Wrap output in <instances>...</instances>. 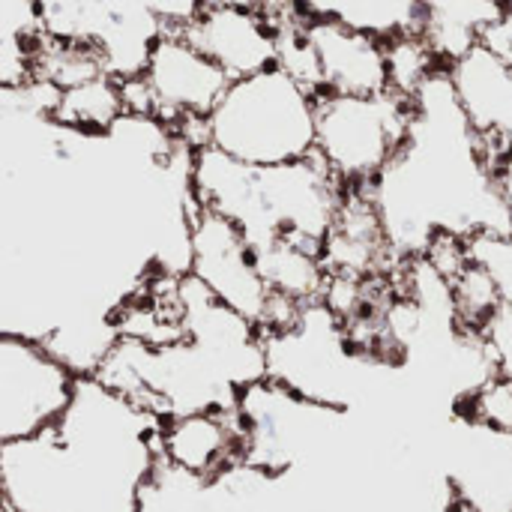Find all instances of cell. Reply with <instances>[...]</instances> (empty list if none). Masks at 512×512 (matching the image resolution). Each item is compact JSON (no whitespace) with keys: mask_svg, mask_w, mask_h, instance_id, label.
Returning <instances> with one entry per match:
<instances>
[{"mask_svg":"<svg viewBox=\"0 0 512 512\" xmlns=\"http://www.w3.org/2000/svg\"><path fill=\"white\" fill-rule=\"evenodd\" d=\"M123 114H126V99L120 81L111 75H96L90 81L60 90L54 123L81 135H108Z\"/></svg>","mask_w":512,"mask_h":512,"instance_id":"obj_17","label":"cell"},{"mask_svg":"<svg viewBox=\"0 0 512 512\" xmlns=\"http://www.w3.org/2000/svg\"><path fill=\"white\" fill-rule=\"evenodd\" d=\"M387 63H390V90L408 99L438 66H444L420 33H402L387 39Z\"/></svg>","mask_w":512,"mask_h":512,"instance_id":"obj_19","label":"cell"},{"mask_svg":"<svg viewBox=\"0 0 512 512\" xmlns=\"http://www.w3.org/2000/svg\"><path fill=\"white\" fill-rule=\"evenodd\" d=\"M309 18H336L381 39L420 33L423 0H294Z\"/></svg>","mask_w":512,"mask_h":512,"instance_id":"obj_16","label":"cell"},{"mask_svg":"<svg viewBox=\"0 0 512 512\" xmlns=\"http://www.w3.org/2000/svg\"><path fill=\"white\" fill-rule=\"evenodd\" d=\"M453 285V306H456V318L465 330L480 333L486 327V321L504 306L501 294L495 288V282L489 279V273L474 264L468 258V264L450 279Z\"/></svg>","mask_w":512,"mask_h":512,"instance_id":"obj_18","label":"cell"},{"mask_svg":"<svg viewBox=\"0 0 512 512\" xmlns=\"http://www.w3.org/2000/svg\"><path fill=\"white\" fill-rule=\"evenodd\" d=\"M480 336H483V342L489 348V357L495 363V372L512 381V306H501L486 321V327L480 330Z\"/></svg>","mask_w":512,"mask_h":512,"instance_id":"obj_22","label":"cell"},{"mask_svg":"<svg viewBox=\"0 0 512 512\" xmlns=\"http://www.w3.org/2000/svg\"><path fill=\"white\" fill-rule=\"evenodd\" d=\"M444 483L468 512H512V432L453 414L444 438Z\"/></svg>","mask_w":512,"mask_h":512,"instance_id":"obj_8","label":"cell"},{"mask_svg":"<svg viewBox=\"0 0 512 512\" xmlns=\"http://www.w3.org/2000/svg\"><path fill=\"white\" fill-rule=\"evenodd\" d=\"M468 258L495 282L501 303L512 306V231H480L465 240Z\"/></svg>","mask_w":512,"mask_h":512,"instance_id":"obj_21","label":"cell"},{"mask_svg":"<svg viewBox=\"0 0 512 512\" xmlns=\"http://www.w3.org/2000/svg\"><path fill=\"white\" fill-rule=\"evenodd\" d=\"M78 375L39 339L3 333L0 339V444L36 438L69 411Z\"/></svg>","mask_w":512,"mask_h":512,"instance_id":"obj_6","label":"cell"},{"mask_svg":"<svg viewBox=\"0 0 512 512\" xmlns=\"http://www.w3.org/2000/svg\"><path fill=\"white\" fill-rule=\"evenodd\" d=\"M447 69L471 126L501 162L512 153V66L489 45H477Z\"/></svg>","mask_w":512,"mask_h":512,"instance_id":"obj_12","label":"cell"},{"mask_svg":"<svg viewBox=\"0 0 512 512\" xmlns=\"http://www.w3.org/2000/svg\"><path fill=\"white\" fill-rule=\"evenodd\" d=\"M141 75L150 87L156 117L174 126V132L189 120H204L231 84V78L180 30H165L156 39Z\"/></svg>","mask_w":512,"mask_h":512,"instance_id":"obj_9","label":"cell"},{"mask_svg":"<svg viewBox=\"0 0 512 512\" xmlns=\"http://www.w3.org/2000/svg\"><path fill=\"white\" fill-rule=\"evenodd\" d=\"M189 192L198 207L231 219L252 249L273 240H297L324 252L348 186L318 153L288 165L255 168L201 144L192 150Z\"/></svg>","mask_w":512,"mask_h":512,"instance_id":"obj_2","label":"cell"},{"mask_svg":"<svg viewBox=\"0 0 512 512\" xmlns=\"http://www.w3.org/2000/svg\"><path fill=\"white\" fill-rule=\"evenodd\" d=\"M306 36L318 57L321 93L375 96L390 90L387 39L336 18H309Z\"/></svg>","mask_w":512,"mask_h":512,"instance_id":"obj_11","label":"cell"},{"mask_svg":"<svg viewBox=\"0 0 512 512\" xmlns=\"http://www.w3.org/2000/svg\"><path fill=\"white\" fill-rule=\"evenodd\" d=\"M318 141V93L282 66L237 78L204 117V144L270 168L309 159Z\"/></svg>","mask_w":512,"mask_h":512,"instance_id":"obj_3","label":"cell"},{"mask_svg":"<svg viewBox=\"0 0 512 512\" xmlns=\"http://www.w3.org/2000/svg\"><path fill=\"white\" fill-rule=\"evenodd\" d=\"M483 45H489L512 66V0H501V18L486 30Z\"/></svg>","mask_w":512,"mask_h":512,"instance_id":"obj_24","label":"cell"},{"mask_svg":"<svg viewBox=\"0 0 512 512\" xmlns=\"http://www.w3.org/2000/svg\"><path fill=\"white\" fill-rule=\"evenodd\" d=\"M141 3L165 24V30H183L207 9V0H141Z\"/></svg>","mask_w":512,"mask_h":512,"instance_id":"obj_23","label":"cell"},{"mask_svg":"<svg viewBox=\"0 0 512 512\" xmlns=\"http://www.w3.org/2000/svg\"><path fill=\"white\" fill-rule=\"evenodd\" d=\"M501 18V0H423L420 36L435 57L450 66L477 45Z\"/></svg>","mask_w":512,"mask_h":512,"instance_id":"obj_14","label":"cell"},{"mask_svg":"<svg viewBox=\"0 0 512 512\" xmlns=\"http://www.w3.org/2000/svg\"><path fill=\"white\" fill-rule=\"evenodd\" d=\"M189 249V273L222 303L264 327L276 294L264 282L243 231L231 219L195 204L189 222Z\"/></svg>","mask_w":512,"mask_h":512,"instance_id":"obj_7","label":"cell"},{"mask_svg":"<svg viewBox=\"0 0 512 512\" xmlns=\"http://www.w3.org/2000/svg\"><path fill=\"white\" fill-rule=\"evenodd\" d=\"M45 36L99 51L105 72L117 81L147 69L165 24L141 0H39Z\"/></svg>","mask_w":512,"mask_h":512,"instance_id":"obj_5","label":"cell"},{"mask_svg":"<svg viewBox=\"0 0 512 512\" xmlns=\"http://www.w3.org/2000/svg\"><path fill=\"white\" fill-rule=\"evenodd\" d=\"M255 264L276 297L291 303H318L330 282V270L324 264V252L303 246L297 240H273L252 249Z\"/></svg>","mask_w":512,"mask_h":512,"instance_id":"obj_15","label":"cell"},{"mask_svg":"<svg viewBox=\"0 0 512 512\" xmlns=\"http://www.w3.org/2000/svg\"><path fill=\"white\" fill-rule=\"evenodd\" d=\"M411 114V99L396 90L375 96L318 93L315 153L348 189H366L402 150Z\"/></svg>","mask_w":512,"mask_h":512,"instance_id":"obj_4","label":"cell"},{"mask_svg":"<svg viewBox=\"0 0 512 512\" xmlns=\"http://www.w3.org/2000/svg\"><path fill=\"white\" fill-rule=\"evenodd\" d=\"M231 81L264 72L279 63L276 24L264 9L210 6L180 30Z\"/></svg>","mask_w":512,"mask_h":512,"instance_id":"obj_10","label":"cell"},{"mask_svg":"<svg viewBox=\"0 0 512 512\" xmlns=\"http://www.w3.org/2000/svg\"><path fill=\"white\" fill-rule=\"evenodd\" d=\"M453 414H462L468 420L486 423L492 429L512 432V381L504 378V375L489 378L483 387H477L474 393L462 396L453 405Z\"/></svg>","mask_w":512,"mask_h":512,"instance_id":"obj_20","label":"cell"},{"mask_svg":"<svg viewBox=\"0 0 512 512\" xmlns=\"http://www.w3.org/2000/svg\"><path fill=\"white\" fill-rule=\"evenodd\" d=\"M411 129L396 159L366 186L396 264L438 237L512 231L495 183V156L471 126L450 69L438 66L411 96Z\"/></svg>","mask_w":512,"mask_h":512,"instance_id":"obj_1","label":"cell"},{"mask_svg":"<svg viewBox=\"0 0 512 512\" xmlns=\"http://www.w3.org/2000/svg\"><path fill=\"white\" fill-rule=\"evenodd\" d=\"M495 183H498L501 201H504V207H507L512 222V153H507V156L498 162V168H495Z\"/></svg>","mask_w":512,"mask_h":512,"instance_id":"obj_25","label":"cell"},{"mask_svg":"<svg viewBox=\"0 0 512 512\" xmlns=\"http://www.w3.org/2000/svg\"><path fill=\"white\" fill-rule=\"evenodd\" d=\"M243 450L246 435L237 408L192 411L162 423V459L207 483L243 462Z\"/></svg>","mask_w":512,"mask_h":512,"instance_id":"obj_13","label":"cell"}]
</instances>
